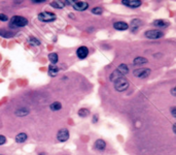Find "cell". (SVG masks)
<instances>
[{
	"label": "cell",
	"mask_w": 176,
	"mask_h": 155,
	"mask_svg": "<svg viewBox=\"0 0 176 155\" xmlns=\"http://www.w3.org/2000/svg\"><path fill=\"white\" fill-rule=\"evenodd\" d=\"M28 24H29V21L25 17H22V16H13V17L10 19L9 27L13 28V29H18V28L25 27V26H27Z\"/></svg>",
	"instance_id": "1"
},
{
	"label": "cell",
	"mask_w": 176,
	"mask_h": 155,
	"mask_svg": "<svg viewBox=\"0 0 176 155\" xmlns=\"http://www.w3.org/2000/svg\"><path fill=\"white\" fill-rule=\"evenodd\" d=\"M113 84H114V89L117 91H119V92H124V91H126L127 89L129 88V85H130L128 80L123 77L115 80V81L113 82Z\"/></svg>",
	"instance_id": "2"
},
{
	"label": "cell",
	"mask_w": 176,
	"mask_h": 155,
	"mask_svg": "<svg viewBox=\"0 0 176 155\" xmlns=\"http://www.w3.org/2000/svg\"><path fill=\"white\" fill-rule=\"evenodd\" d=\"M37 19H38L40 22L50 23L57 20V16H56L54 13H50V11H42V13L38 14Z\"/></svg>",
	"instance_id": "3"
},
{
	"label": "cell",
	"mask_w": 176,
	"mask_h": 155,
	"mask_svg": "<svg viewBox=\"0 0 176 155\" xmlns=\"http://www.w3.org/2000/svg\"><path fill=\"white\" fill-rule=\"evenodd\" d=\"M144 34H145V36L149 39H159L164 36V32L161 31V30H157V29L147 30V31H145Z\"/></svg>",
	"instance_id": "4"
},
{
	"label": "cell",
	"mask_w": 176,
	"mask_h": 155,
	"mask_svg": "<svg viewBox=\"0 0 176 155\" xmlns=\"http://www.w3.org/2000/svg\"><path fill=\"white\" fill-rule=\"evenodd\" d=\"M69 137H70V135H69V130L67 128L60 129L57 133V140L59 142H66L69 140Z\"/></svg>",
	"instance_id": "5"
},
{
	"label": "cell",
	"mask_w": 176,
	"mask_h": 155,
	"mask_svg": "<svg viewBox=\"0 0 176 155\" xmlns=\"http://www.w3.org/2000/svg\"><path fill=\"white\" fill-rule=\"evenodd\" d=\"M150 72H151V70H150L149 68H138V69L134 70L133 74H134V76L137 77V78L145 79V78H147L148 76H149Z\"/></svg>",
	"instance_id": "6"
},
{
	"label": "cell",
	"mask_w": 176,
	"mask_h": 155,
	"mask_svg": "<svg viewBox=\"0 0 176 155\" xmlns=\"http://www.w3.org/2000/svg\"><path fill=\"white\" fill-rule=\"evenodd\" d=\"M122 3L124 4L125 6H127V8H137L139 6H141L142 1H141V0H123Z\"/></svg>",
	"instance_id": "7"
},
{
	"label": "cell",
	"mask_w": 176,
	"mask_h": 155,
	"mask_svg": "<svg viewBox=\"0 0 176 155\" xmlns=\"http://www.w3.org/2000/svg\"><path fill=\"white\" fill-rule=\"evenodd\" d=\"M73 8L77 11H83L85 9L89 8V3L85 1H74V3L72 4Z\"/></svg>",
	"instance_id": "8"
},
{
	"label": "cell",
	"mask_w": 176,
	"mask_h": 155,
	"mask_svg": "<svg viewBox=\"0 0 176 155\" xmlns=\"http://www.w3.org/2000/svg\"><path fill=\"white\" fill-rule=\"evenodd\" d=\"M76 55H77V57L79 58V59H85V58H87L88 55H89V49L85 46L79 47V48L77 49V51H76Z\"/></svg>",
	"instance_id": "9"
},
{
	"label": "cell",
	"mask_w": 176,
	"mask_h": 155,
	"mask_svg": "<svg viewBox=\"0 0 176 155\" xmlns=\"http://www.w3.org/2000/svg\"><path fill=\"white\" fill-rule=\"evenodd\" d=\"M113 28L119 31H125V30L129 29V24L126 22H123V21H119V22L113 23Z\"/></svg>",
	"instance_id": "10"
},
{
	"label": "cell",
	"mask_w": 176,
	"mask_h": 155,
	"mask_svg": "<svg viewBox=\"0 0 176 155\" xmlns=\"http://www.w3.org/2000/svg\"><path fill=\"white\" fill-rule=\"evenodd\" d=\"M94 148L96 150H98V151H103L106 148V142L104 140H102V138H98V140L95 142Z\"/></svg>",
	"instance_id": "11"
},
{
	"label": "cell",
	"mask_w": 176,
	"mask_h": 155,
	"mask_svg": "<svg viewBox=\"0 0 176 155\" xmlns=\"http://www.w3.org/2000/svg\"><path fill=\"white\" fill-rule=\"evenodd\" d=\"M117 72H119V74H120V76H126V74H129V66L127 64H124V63H123V64H120V65H119V67H117Z\"/></svg>",
	"instance_id": "12"
},
{
	"label": "cell",
	"mask_w": 176,
	"mask_h": 155,
	"mask_svg": "<svg viewBox=\"0 0 176 155\" xmlns=\"http://www.w3.org/2000/svg\"><path fill=\"white\" fill-rule=\"evenodd\" d=\"M27 138H28V135L27 133H25V132H20V133H18L17 135H16V142L19 143V144H21V143H24V142H26L27 141Z\"/></svg>",
	"instance_id": "13"
},
{
	"label": "cell",
	"mask_w": 176,
	"mask_h": 155,
	"mask_svg": "<svg viewBox=\"0 0 176 155\" xmlns=\"http://www.w3.org/2000/svg\"><path fill=\"white\" fill-rule=\"evenodd\" d=\"M59 71H60V68L58 66H56V65L50 64V66H48V76H50V77L57 76V74Z\"/></svg>",
	"instance_id": "14"
},
{
	"label": "cell",
	"mask_w": 176,
	"mask_h": 155,
	"mask_svg": "<svg viewBox=\"0 0 176 155\" xmlns=\"http://www.w3.org/2000/svg\"><path fill=\"white\" fill-rule=\"evenodd\" d=\"M13 35L15 33L11 31H9V30H6V29H0V36L4 37V38H10V37H13Z\"/></svg>",
	"instance_id": "15"
},
{
	"label": "cell",
	"mask_w": 176,
	"mask_h": 155,
	"mask_svg": "<svg viewBox=\"0 0 176 155\" xmlns=\"http://www.w3.org/2000/svg\"><path fill=\"white\" fill-rule=\"evenodd\" d=\"M154 26H156L157 28H165V27H168L169 26V23L168 22H165L164 20H156L154 21Z\"/></svg>",
	"instance_id": "16"
},
{
	"label": "cell",
	"mask_w": 176,
	"mask_h": 155,
	"mask_svg": "<svg viewBox=\"0 0 176 155\" xmlns=\"http://www.w3.org/2000/svg\"><path fill=\"white\" fill-rule=\"evenodd\" d=\"M147 62H148V60L146 59V58H143V57H136L135 59L133 60L134 65H142Z\"/></svg>",
	"instance_id": "17"
},
{
	"label": "cell",
	"mask_w": 176,
	"mask_h": 155,
	"mask_svg": "<svg viewBox=\"0 0 176 155\" xmlns=\"http://www.w3.org/2000/svg\"><path fill=\"white\" fill-rule=\"evenodd\" d=\"M48 60L50 61L52 65H56L59 61V57H58V54L57 53H50L48 55Z\"/></svg>",
	"instance_id": "18"
},
{
	"label": "cell",
	"mask_w": 176,
	"mask_h": 155,
	"mask_svg": "<svg viewBox=\"0 0 176 155\" xmlns=\"http://www.w3.org/2000/svg\"><path fill=\"white\" fill-rule=\"evenodd\" d=\"M50 6L57 9H61L65 8V3L64 1H53L50 2Z\"/></svg>",
	"instance_id": "19"
},
{
	"label": "cell",
	"mask_w": 176,
	"mask_h": 155,
	"mask_svg": "<svg viewBox=\"0 0 176 155\" xmlns=\"http://www.w3.org/2000/svg\"><path fill=\"white\" fill-rule=\"evenodd\" d=\"M50 111H53V112L60 111V110L62 109V105H61V102H53L52 105H50Z\"/></svg>",
	"instance_id": "20"
},
{
	"label": "cell",
	"mask_w": 176,
	"mask_h": 155,
	"mask_svg": "<svg viewBox=\"0 0 176 155\" xmlns=\"http://www.w3.org/2000/svg\"><path fill=\"white\" fill-rule=\"evenodd\" d=\"M16 116H20V117H22V116H26V115L29 114V110L26 109V108H22V109H19L16 111Z\"/></svg>",
	"instance_id": "21"
},
{
	"label": "cell",
	"mask_w": 176,
	"mask_h": 155,
	"mask_svg": "<svg viewBox=\"0 0 176 155\" xmlns=\"http://www.w3.org/2000/svg\"><path fill=\"white\" fill-rule=\"evenodd\" d=\"M78 116L79 117H82V118H85V117H88L90 115V111L88 109H85V108H82V109H80L79 111L77 112Z\"/></svg>",
	"instance_id": "22"
},
{
	"label": "cell",
	"mask_w": 176,
	"mask_h": 155,
	"mask_svg": "<svg viewBox=\"0 0 176 155\" xmlns=\"http://www.w3.org/2000/svg\"><path fill=\"white\" fill-rule=\"evenodd\" d=\"M141 25H142V22H141L139 19H134V20H132V22H131L132 28H136V30H137Z\"/></svg>",
	"instance_id": "23"
},
{
	"label": "cell",
	"mask_w": 176,
	"mask_h": 155,
	"mask_svg": "<svg viewBox=\"0 0 176 155\" xmlns=\"http://www.w3.org/2000/svg\"><path fill=\"white\" fill-rule=\"evenodd\" d=\"M29 43H30V44H32V46H40V41H39V39H37L36 37H34V36L29 37Z\"/></svg>",
	"instance_id": "24"
},
{
	"label": "cell",
	"mask_w": 176,
	"mask_h": 155,
	"mask_svg": "<svg viewBox=\"0 0 176 155\" xmlns=\"http://www.w3.org/2000/svg\"><path fill=\"white\" fill-rule=\"evenodd\" d=\"M120 78H122V76L119 74V72L117 71V70H114V71L112 72V74H110V77H109V80L111 82H114L115 80H117V79H120Z\"/></svg>",
	"instance_id": "25"
},
{
	"label": "cell",
	"mask_w": 176,
	"mask_h": 155,
	"mask_svg": "<svg viewBox=\"0 0 176 155\" xmlns=\"http://www.w3.org/2000/svg\"><path fill=\"white\" fill-rule=\"evenodd\" d=\"M92 14H94V15H97V16H100L103 14V9L100 6H96V8H94L92 9Z\"/></svg>",
	"instance_id": "26"
},
{
	"label": "cell",
	"mask_w": 176,
	"mask_h": 155,
	"mask_svg": "<svg viewBox=\"0 0 176 155\" xmlns=\"http://www.w3.org/2000/svg\"><path fill=\"white\" fill-rule=\"evenodd\" d=\"M8 20L9 19L7 16L4 15V14H0V21H1V22H7Z\"/></svg>",
	"instance_id": "27"
},
{
	"label": "cell",
	"mask_w": 176,
	"mask_h": 155,
	"mask_svg": "<svg viewBox=\"0 0 176 155\" xmlns=\"http://www.w3.org/2000/svg\"><path fill=\"white\" fill-rule=\"evenodd\" d=\"M6 143V138L3 135H0V146L4 145Z\"/></svg>",
	"instance_id": "28"
},
{
	"label": "cell",
	"mask_w": 176,
	"mask_h": 155,
	"mask_svg": "<svg viewBox=\"0 0 176 155\" xmlns=\"http://www.w3.org/2000/svg\"><path fill=\"white\" fill-rule=\"evenodd\" d=\"M175 111H176V107H172L171 108V115H172V117L173 118H175L176 117V114H175Z\"/></svg>",
	"instance_id": "29"
},
{
	"label": "cell",
	"mask_w": 176,
	"mask_h": 155,
	"mask_svg": "<svg viewBox=\"0 0 176 155\" xmlns=\"http://www.w3.org/2000/svg\"><path fill=\"white\" fill-rule=\"evenodd\" d=\"M32 3H34V4H39V3H45V0H32Z\"/></svg>",
	"instance_id": "30"
},
{
	"label": "cell",
	"mask_w": 176,
	"mask_h": 155,
	"mask_svg": "<svg viewBox=\"0 0 176 155\" xmlns=\"http://www.w3.org/2000/svg\"><path fill=\"white\" fill-rule=\"evenodd\" d=\"M97 122H98V115H95L93 117V123H97Z\"/></svg>",
	"instance_id": "31"
},
{
	"label": "cell",
	"mask_w": 176,
	"mask_h": 155,
	"mask_svg": "<svg viewBox=\"0 0 176 155\" xmlns=\"http://www.w3.org/2000/svg\"><path fill=\"white\" fill-rule=\"evenodd\" d=\"M171 94H172L173 96L176 95V94H175V87H173V88L171 89Z\"/></svg>",
	"instance_id": "32"
},
{
	"label": "cell",
	"mask_w": 176,
	"mask_h": 155,
	"mask_svg": "<svg viewBox=\"0 0 176 155\" xmlns=\"http://www.w3.org/2000/svg\"><path fill=\"white\" fill-rule=\"evenodd\" d=\"M69 17H70V18H72V19H74V16L72 15V14H70V15H69Z\"/></svg>",
	"instance_id": "33"
},
{
	"label": "cell",
	"mask_w": 176,
	"mask_h": 155,
	"mask_svg": "<svg viewBox=\"0 0 176 155\" xmlns=\"http://www.w3.org/2000/svg\"><path fill=\"white\" fill-rule=\"evenodd\" d=\"M173 131L175 132V124H173Z\"/></svg>",
	"instance_id": "34"
},
{
	"label": "cell",
	"mask_w": 176,
	"mask_h": 155,
	"mask_svg": "<svg viewBox=\"0 0 176 155\" xmlns=\"http://www.w3.org/2000/svg\"><path fill=\"white\" fill-rule=\"evenodd\" d=\"M39 155H48L46 153H39Z\"/></svg>",
	"instance_id": "35"
},
{
	"label": "cell",
	"mask_w": 176,
	"mask_h": 155,
	"mask_svg": "<svg viewBox=\"0 0 176 155\" xmlns=\"http://www.w3.org/2000/svg\"><path fill=\"white\" fill-rule=\"evenodd\" d=\"M0 155H3V154H0Z\"/></svg>",
	"instance_id": "36"
}]
</instances>
